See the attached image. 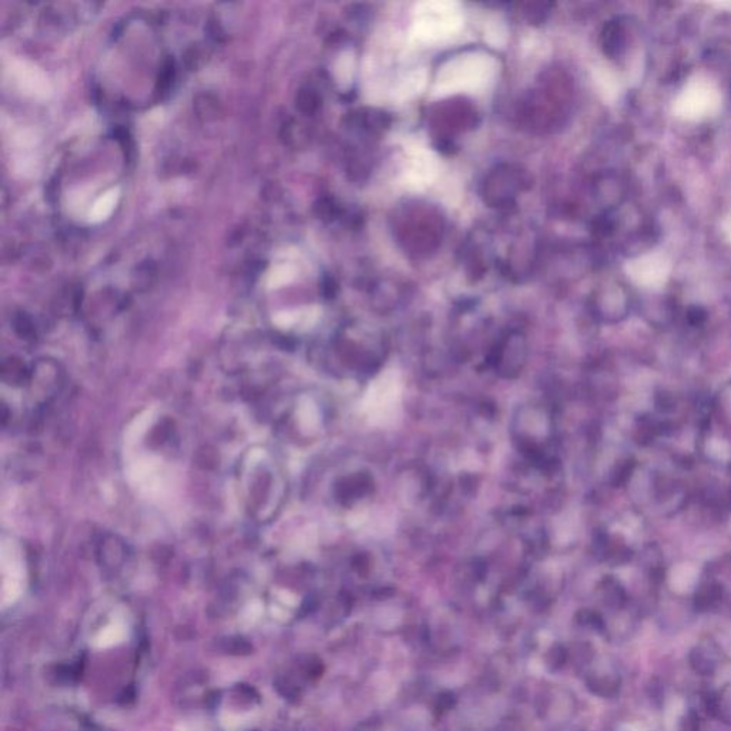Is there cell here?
Returning a JSON list of instances; mask_svg holds the SVG:
<instances>
[{
    "label": "cell",
    "instance_id": "6da1fadb",
    "mask_svg": "<svg viewBox=\"0 0 731 731\" xmlns=\"http://www.w3.org/2000/svg\"><path fill=\"white\" fill-rule=\"evenodd\" d=\"M443 232V221L441 214L433 209L420 204L406 207L400 214V222L396 226L399 242L403 244L404 251L420 254L433 252L439 246Z\"/></svg>",
    "mask_w": 731,
    "mask_h": 731
},
{
    "label": "cell",
    "instance_id": "277c9868",
    "mask_svg": "<svg viewBox=\"0 0 731 731\" xmlns=\"http://www.w3.org/2000/svg\"><path fill=\"white\" fill-rule=\"evenodd\" d=\"M353 122H355V129L367 133V135L379 136L389 129L392 125V116L380 109H359V110H355Z\"/></svg>",
    "mask_w": 731,
    "mask_h": 731
},
{
    "label": "cell",
    "instance_id": "3957f363",
    "mask_svg": "<svg viewBox=\"0 0 731 731\" xmlns=\"http://www.w3.org/2000/svg\"><path fill=\"white\" fill-rule=\"evenodd\" d=\"M11 75L16 83L26 95L33 98H48L51 95L52 88L48 78L41 69L32 65L29 62H14L11 66Z\"/></svg>",
    "mask_w": 731,
    "mask_h": 731
},
{
    "label": "cell",
    "instance_id": "52a82bcc",
    "mask_svg": "<svg viewBox=\"0 0 731 731\" xmlns=\"http://www.w3.org/2000/svg\"><path fill=\"white\" fill-rule=\"evenodd\" d=\"M553 4L548 2H536V4L526 5L525 17L527 19L528 24H545L548 16L552 14Z\"/></svg>",
    "mask_w": 731,
    "mask_h": 731
},
{
    "label": "cell",
    "instance_id": "8992f818",
    "mask_svg": "<svg viewBox=\"0 0 731 731\" xmlns=\"http://www.w3.org/2000/svg\"><path fill=\"white\" fill-rule=\"evenodd\" d=\"M119 197H120L119 187H112L105 195L99 197L91 206L90 212H89V222L90 223H102V222L108 221L109 216L113 214V210L118 204Z\"/></svg>",
    "mask_w": 731,
    "mask_h": 731
},
{
    "label": "cell",
    "instance_id": "7a4b0ae2",
    "mask_svg": "<svg viewBox=\"0 0 731 731\" xmlns=\"http://www.w3.org/2000/svg\"><path fill=\"white\" fill-rule=\"evenodd\" d=\"M532 186L527 170L516 163H501L484 177L481 196L490 207H508L515 204L518 195Z\"/></svg>",
    "mask_w": 731,
    "mask_h": 731
},
{
    "label": "cell",
    "instance_id": "5b68a950",
    "mask_svg": "<svg viewBox=\"0 0 731 731\" xmlns=\"http://www.w3.org/2000/svg\"><path fill=\"white\" fill-rule=\"evenodd\" d=\"M600 44L607 58L617 59L626 51V31L619 19L607 22L600 33Z\"/></svg>",
    "mask_w": 731,
    "mask_h": 731
},
{
    "label": "cell",
    "instance_id": "ba28073f",
    "mask_svg": "<svg viewBox=\"0 0 731 731\" xmlns=\"http://www.w3.org/2000/svg\"><path fill=\"white\" fill-rule=\"evenodd\" d=\"M290 268H288V266H279V268L273 269L271 274H269L268 285L271 286V288H279V286L286 283V281L290 279Z\"/></svg>",
    "mask_w": 731,
    "mask_h": 731
}]
</instances>
